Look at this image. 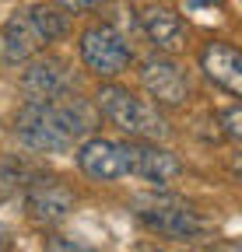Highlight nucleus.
Instances as JSON below:
<instances>
[{
  "instance_id": "1",
  "label": "nucleus",
  "mask_w": 242,
  "mask_h": 252,
  "mask_svg": "<svg viewBox=\"0 0 242 252\" xmlns=\"http://www.w3.org/2000/svg\"><path fill=\"white\" fill-rule=\"evenodd\" d=\"M88 130H92V112L74 94L53 102H28L14 116V137L25 147L46 151V154L70 151L74 140H81Z\"/></svg>"
},
{
  "instance_id": "2",
  "label": "nucleus",
  "mask_w": 242,
  "mask_h": 252,
  "mask_svg": "<svg viewBox=\"0 0 242 252\" xmlns=\"http://www.w3.org/2000/svg\"><path fill=\"white\" fill-rule=\"evenodd\" d=\"M70 32V21L64 11L56 7H46V4H35L28 7L25 14L11 18L0 32V46H4V60L7 63H18V60H28L35 56L42 46L64 39Z\"/></svg>"
},
{
  "instance_id": "3",
  "label": "nucleus",
  "mask_w": 242,
  "mask_h": 252,
  "mask_svg": "<svg viewBox=\"0 0 242 252\" xmlns=\"http://www.w3.org/2000/svg\"><path fill=\"white\" fill-rule=\"evenodd\" d=\"M95 98H99L102 116L116 126V130H123L130 140H151V144H158V140L169 137V123L158 112V105L137 98L130 88L105 84V88H99Z\"/></svg>"
},
{
  "instance_id": "4",
  "label": "nucleus",
  "mask_w": 242,
  "mask_h": 252,
  "mask_svg": "<svg viewBox=\"0 0 242 252\" xmlns=\"http://www.w3.org/2000/svg\"><path fill=\"white\" fill-rule=\"evenodd\" d=\"M137 210V220L147 228V231H155V235H165V238H175V242H190L197 235H204V220L200 214L183 203L179 196H158V193H151V196H137L134 203Z\"/></svg>"
},
{
  "instance_id": "5",
  "label": "nucleus",
  "mask_w": 242,
  "mask_h": 252,
  "mask_svg": "<svg viewBox=\"0 0 242 252\" xmlns=\"http://www.w3.org/2000/svg\"><path fill=\"white\" fill-rule=\"evenodd\" d=\"M81 60H84V67L92 74H99V77H119L130 67L134 49L112 25L102 21V25H92V28L81 32Z\"/></svg>"
},
{
  "instance_id": "6",
  "label": "nucleus",
  "mask_w": 242,
  "mask_h": 252,
  "mask_svg": "<svg viewBox=\"0 0 242 252\" xmlns=\"http://www.w3.org/2000/svg\"><path fill=\"white\" fill-rule=\"evenodd\" d=\"M134 144L137 140H109V137H92L77 147V165L88 179L95 182H112L134 175Z\"/></svg>"
},
{
  "instance_id": "7",
  "label": "nucleus",
  "mask_w": 242,
  "mask_h": 252,
  "mask_svg": "<svg viewBox=\"0 0 242 252\" xmlns=\"http://www.w3.org/2000/svg\"><path fill=\"white\" fill-rule=\"evenodd\" d=\"M25 210L35 224L53 228V224L70 217L74 193H70V186L64 179H56V175H35L28 182V193H25Z\"/></svg>"
},
{
  "instance_id": "8",
  "label": "nucleus",
  "mask_w": 242,
  "mask_h": 252,
  "mask_svg": "<svg viewBox=\"0 0 242 252\" xmlns=\"http://www.w3.org/2000/svg\"><path fill=\"white\" fill-rule=\"evenodd\" d=\"M140 84L151 94V102L165 105V109H179V105H186V98H190V77L169 56L144 60L140 63Z\"/></svg>"
},
{
  "instance_id": "9",
  "label": "nucleus",
  "mask_w": 242,
  "mask_h": 252,
  "mask_svg": "<svg viewBox=\"0 0 242 252\" xmlns=\"http://www.w3.org/2000/svg\"><path fill=\"white\" fill-rule=\"evenodd\" d=\"M21 91L28 94V102H53L67 98L74 91V77L67 70L64 60L56 56H35L21 74Z\"/></svg>"
},
{
  "instance_id": "10",
  "label": "nucleus",
  "mask_w": 242,
  "mask_h": 252,
  "mask_svg": "<svg viewBox=\"0 0 242 252\" xmlns=\"http://www.w3.org/2000/svg\"><path fill=\"white\" fill-rule=\"evenodd\" d=\"M200 70L207 74V81H214L221 91L242 94V56H239V49L232 42L210 39L200 49Z\"/></svg>"
},
{
  "instance_id": "11",
  "label": "nucleus",
  "mask_w": 242,
  "mask_h": 252,
  "mask_svg": "<svg viewBox=\"0 0 242 252\" xmlns=\"http://www.w3.org/2000/svg\"><path fill=\"white\" fill-rule=\"evenodd\" d=\"M179 172H183V165H179V158L158 144L151 140H137L134 144V175L151 182V186H169L179 179Z\"/></svg>"
},
{
  "instance_id": "12",
  "label": "nucleus",
  "mask_w": 242,
  "mask_h": 252,
  "mask_svg": "<svg viewBox=\"0 0 242 252\" xmlns=\"http://www.w3.org/2000/svg\"><path fill=\"white\" fill-rule=\"evenodd\" d=\"M140 28L158 53H179L186 46V25L169 7H144L140 11Z\"/></svg>"
},
{
  "instance_id": "13",
  "label": "nucleus",
  "mask_w": 242,
  "mask_h": 252,
  "mask_svg": "<svg viewBox=\"0 0 242 252\" xmlns=\"http://www.w3.org/2000/svg\"><path fill=\"white\" fill-rule=\"evenodd\" d=\"M42 252H99V249L84 245V242H74V238H64V235H49Z\"/></svg>"
},
{
  "instance_id": "14",
  "label": "nucleus",
  "mask_w": 242,
  "mask_h": 252,
  "mask_svg": "<svg viewBox=\"0 0 242 252\" xmlns=\"http://www.w3.org/2000/svg\"><path fill=\"white\" fill-rule=\"evenodd\" d=\"M239 123H242V112H239V109H228V112H225V133H228L232 140L242 137V126H239Z\"/></svg>"
},
{
  "instance_id": "15",
  "label": "nucleus",
  "mask_w": 242,
  "mask_h": 252,
  "mask_svg": "<svg viewBox=\"0 0 242 252\" xmlns=\"http://www.w3.org/2000/svg\"><path fill=\"white\" fill-rule=\"evenodd\" d=\"M60 7H67V11H92V7H99L102 0H56Z\"/></svg>"
},
{
  "instance_id": "16",
  "label": "nucleus",
  "mask_w": 242,
  "mask_h": 252,
  "mask_svg": "<svg viewBox=\"0 0 242 252\" xmlns=\"http://www.w3.org/2000/svg\"><path fill=\"white\" fill-rule=\"evenodd\" d=\"M7 249H11V238H7L4 228H0V252H7Z\"/></svg>"
},
{
  "instance_id": "17",
  "label": "nucleus",
  "mask_w": 242,
  "mask_h": 252,
  "mask_svg": "<svg viewBox=\"0 0 242 252\" xmlns=\"http://www.w3.org/2000/svg\"><path fill=\"white\" fill-rule=\"evenodd\" d=\"M134 252H162V249H158V245H147V242H140Z\"/></svg>"
},
{
  "instance_id": "18",
  "label": "nucleus",
  "mask_w": 242,
  "mask_h": 252,
  "mask_svg": "<svg viewBox=\"0 0 242 252\" xmlns=\"http://www.w3.org/2000/svg\"><path fill=\"white\" fill-rule=\"evenodd\" d=\"M204 252H214V249H204Z\"/></svg>"
}]
</instances>
